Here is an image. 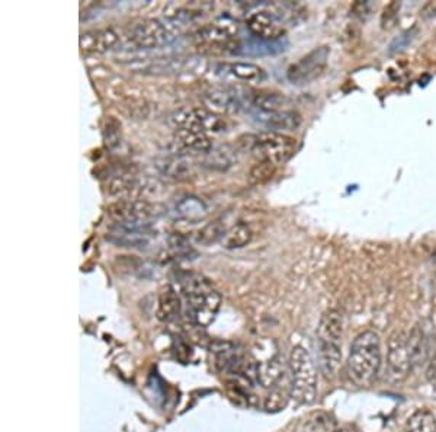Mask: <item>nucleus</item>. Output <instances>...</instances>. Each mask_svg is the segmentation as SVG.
<instances>
[{
  "label": "nucleus",
  "mask_w": 436,
  "mask_h": 432,
  "mask_svg": "<svg viewBox=\"0 0 436 432\" xmlns=\"http://www.w3.org/2000/svg\"><path fill=\"white\" fill-rule=\"evenodd\" d=\"M407 347H409L413 368L419 365L422 361H425L427 354V345H426L425 332L420 326H415L412 332L407 335Z\"/></svg>",
  "instance_id": "b1692460"
},
{
  "label": "nucleus",
  "mask_w": 436,
  "mask_h": 432,
  "mask_svg": "<svg viewBox=\"0 0 436 432\" xmlns=\"http://www.w3.org/2000/svg\"><path fill=\"white\" fill-rule=\"evenodd\" d=\"M288 47V40L285 37L278 40H262L250 35L249 38L237 41L231 47V52L237 55L247 57H265L275 55L285 51Z\"/></svg>",
  "instance_id": "9b49d317"
},
{
  "label": "nucleus",
  "mask_w": 436,
  "mask_h": 432,
  "mask_svg": "<svg viewBox=\"0 0 436 432\" xmlns=\"http://www.w3.org/2000/svg\"><path fill=\"white\" fill-rule=\"evenodd\" d=\"M387 370L394 382H400L409 376L413 370L412 357L407 347V335L400 332L390 338L387 353Z\"/></svg>",
  "instance_id": "6e6552de"
},
{
  "label": "nucleus",
  "mask_w": 436,
  "mask_h": 432,
  "mask_svg": "<svg viewBox=\"0 0 436 432\" xmlns=\"http://www.w3.org/2000/svg\"><path fill=\"white\" fill-rule=\"evenodd\" d=\"M237 28L230 25V22H216L206 25L203 28L196 33L198 41L202 44H210V45H217V44H228L235 35V31Z\"/></svg>",
  "instance_id": "6ab92c4d"
},
{
  "label": "nucleus",
  "mask_w": 436,
  "mask_h": 432,
  "mask_svg": "<svg viewBox=\"0 0 436 432\" xmlns=\"http://www.w3.org/2000/svg\"><path fill=\"white\" fill-rule=\"evenodd\" d=\"M330 48L328 45L317 47L286 70V79L293 84H308L322 74L329 62Z\"/></svg>",
  "instance_id": "423d86ee"
},
{
  "label": "nucleus",
  "mask_w": 436,
  "mask_h": 432,
  "mask_svg": "<svg viewBox=\"0 0 436 432\" xmlns=\"http://www.w3.org/2000/svg\"><path fill=\"white\" fill-rule=\"evenodd\" d=\"M182 293L186 303V314L199 328L208 326L221 306V296L208 279L192 274L182 282Z\"/></svg>",
  "instance_id": "f03ea898"
},
{
  "label": "nucleus",
  "mask_w": 436,
  "mask_h": 432,
  "mask_svg": "<svg viewBox=\"0 0 436 432\" xmlns=\"http://www.w3.org/2000/svg\"><path fill=\"white\" fill-rule=\"evenodd\" d=\"M246 26L250 35L262 40H278L284 37V28L278 16L268 11H256L247 15Z\"/></svg>",
  "instance_id": "9d476101"
},
{
  "label": "nucleus",
  "mask_w": 436,
  "mask_h": 432,
  "mask_svg": "<svg viewBox=\"0 0 436 432\" xmlns=\"http://www.w3.org/2000/svg\"><path fill=\"white\" fill-rule=\"evenodd\" d=\"M225 72L231 76L237 77L239 80L243 82H260L265 79V72L262 67L253 63H245V62H237V63H230L223 66Z\"/></svg>",
  "instance_id": "5701e85b"
},
{
  "label": "nucleus",
  "mask_w": 436,
  "mask_h": 432,
  "mask_svg": "<svg viewBox=\"0 0 436 432\" xmlns=\"http://www.w3.org/2000/svg\"><path fill=\"white\" fill-rule=\"evenodd\" d=\"M333 432H361L359 429H357L355 426H351V425H346V426H340L337 429H335Z\"/></svg>",
  "instance_id": "c9c22d12"
},
{
  "label": "nucleus",
  "mask_w": 436,
  "mask_h": 432,
  "mask_svg": "<svg viewBox=\"0 0 436 432\" xmlns=\"http://www.w3.org/2000/svg\"><path fill=\"white\" fill-rule=\"evenodd\" d=\"M289 393L298 405H310L317 396V368L304 347H294L288 360Z\"/></svg>",
  "instance_id": "7ed1b4c3"
},
{
  "label": "nucleus",
  "mask_w": 436,
  "mask_h": 432,
  "mask_svg": "<svg viewBox=\"0 0 436 432\" xmlns=\"http://www.w3.org/2000/svg\"><path fill=\"white\" fill-rule=\"evenodd\" d=\"M120 37L112 28L92 30L80 35V48L84 52H106L118 44Z\"/></svg>",
  "instance_id": "2eb2a0df"
},
{
  "label": "nucleus",
  "mask_w": 436,
  "mask_h": 432,
  "mask_svg": "<svg viewBox=\"0 0 436 432\" xmlns=\"http://www.w3.org/2000/svg\"><path fill=\"white\" fill-rule=\"evenodd\" d=\"M177 214L182 218H188V220H195V218H201L207 214V207L206 204L202 203V201L196 196H185L181 201L177 203Z\"/></svg>",
  "instance_id": "a878e982"
},
{
  "label": "nucleus",
  "mask_w": 436,
  "mask_h": 432,
  "mask_svg": "<svg viewBox=\"0 0 436 432\" xmlns=\"http://www.w3.org/2000/svg\"><path fill=\"white\" fill-rule=\"evenodd\" d=\"M206 102L214 112H236L242 106V98L233 88H216L206 95Z\"/></svg>",
  "instance_id": "f3484780"
},
{
  "label": "nucleus",
  "mask_w": 436,
  "mask_h": 432,
  "mask_svg": "<svg viewBox=\"0 0 436 432\" xmlns=\"http://www.w3.org/2000/svg\"><path fill=\"white\" fill-rule=\"evenodd\" d=\"M104 137H105V144L109 149L116 148L121 143V124L113 117H109L105 121Z\"/></svg>",
  "instance_id": "c85d7f7f"
},
{
  "label": "nucleus",
  "mask_w": 436,
  "mask_h": 432,
  "mask_svg": "<svg viewBox=\"0 0 436 432\" xmlns=\"http://www.w3.org/2000/svg\"><path fill=\"white\" fill-rule=\"evenodd\" d=\"M174 143L186 153L208 155L213 150V143L208 134L194 128H177V131H174Z\"/></svg>",
  "instance_id": "4468645a"
},
{
  "label": "nucleus",
  "mask_w": 436,
  "mask_h": 432,
  "mask_svg": "<svg viewBox=\"0 0 436 432\" xmlns=\"http://www.w3.org/2000/svg\"><path fill=\"white\" fill-rule=\"evenodd\" d=\"M106 240L121 246V248H134V249H142L149 245V238L147 235H140V233H112L106 236Z\"/></svg>",
  "instance_id": "bb28decb"
},
{
  "label": "nucleus",
  "mask_w": 436,
  "mask_h": 432,
  "mask_svg": "<svg viewBox=\"0 0 436 432\" xmlns=\"http://www.w3.org/2000/svg\"><path fill=\"white\" fill-rule=\"evenodd\" d=\"M291 399V393H289V387L286 389H272V392L267 396L264 408L267 412H279L282 411L286 405L288 400Z\"/></svg>",
  "instance_id": "cd10ccee"
},
{
  "label": "nucleus",
  "mask_w": 436,
  "mask_h": 432,
  "mask_svg": "<svg viewBox=\"0 0 436 432\" xmlns=\"http://www.w3.org/2000/svg\"><path fill=\"white\" fill-rule=\"evenodd\" d=\"M169 246H170L172 252L174 255H178V256H185V255H189V253L194 252L188 239L182 235H178V233H174L169 238Z\"/></svg>",
  "instance_id": "2f4dec72"
},
{
  "label": "nucleus",
  "mask_w": 436,
  "mask_h": 432,
  "mask_svg": "<svg viewBox=\"0 0 436 432\" xmlns=\"http://www.w3.org/2000/svg\"><path fill=\"white\" fill-rule=\"evenodd\" d=\"M383 353L380 335L374 331L361 332L352 342L346 360V372L358 387H369L381 368Z\"/></svg>",
  "instance_id": "f257e3e1"
},
{
  "label": "nucleus",
  "mask_w": 436,
  "mask_h": 432,
  "mask_svg": "<svg viewBox=\"0 0 436 432\" xmlns=\"http://www.w3.org/2000/svg\"><path fill=\"white\" fill-rule=\"evenodd\" d=\"M127 43L134 50H155L169 45L173 37L167 31V28L153 18L138 19L127 28L125 33Z\"/></svg>",
  "instance_id": "39448f33"
},
{
  "label": "nucleus",
  "mask_w": 436,
  "mask_h": 432,
  "mask_svg": "<svg viewBox=\"0 0 436 432\" xmlns=\"http://www.w3.org/2000/svg\"><path fill=\"white\" fill-rule=\"evenodd\" d=\"M177 128H194L206 134H223L227 131V123L218 113L206 108L179 111L173 117Z\"/></svg>",
  "instance_id": "0eeeda50"
},
{
  "label": "nucleus",
  "mask_w": 436,
  "mask_h": 432,
  "mask_svg": "<svg viewBox=\"0 0 436 432\" xmlns=\"http://www.w3.org/2000/svg\"><path fill=\"white\" fill-rule=\"evenodd\" d=\"M253 232L246 223H237L231 226L221 239V245L225 249H240L252 242Z\"/></svg>",
  "instance_id": "4be33fe9"
},
{
  "label": "nucleus",
  "mask_w": 436,
  "mask_h": 432,
  "mask_svg": "<svg viewBox=\"0 0 436 432\" xmlns=\"http://www.w3.org/2000/svg\"><path fill=\"white\" fill-rule=\"evenodd\" d=\"M182 303L179 294L173 287H166L159 296L157 301V319L162 322H172L179 316Z\"/></svg>",
  "instance_id": "aec40b11"
},
{
  "label": "nucleus",
  "mask_w": 436,
  "mask_h": 432,
  "mask_svg": "<svg viewBox=\"0 0 436 432\" xmlns=\"http://www.w3.org/2000/svg\"><path fill=\"white\" fill-rule=\"evenodd\" d=\"M253 118L269 128V131H291L300 127L301 124V115L294 109H285V111H275V112H260L252 111Z\"/></svg>",
  "instance_id": "f8f14e48"
},
{
  "label": "nucleus",
  "mask_w": 436,
  "mask_h": 432,
  "mask_svg": "<svg viewBox=\"0 0 436 432\" xmlns=\"http://www.w3.org/2000/svg\"><path fill=\"white\" fill-rule=\"evenodd\" d=\"M406 432H436V416L429 409H419L406 422Z\"/></svg>",
  "instance_id": "393cba45"
},
{
  "label": "nucleus",
  "mask_w": 436,
  "mask_h": 432,
  "mask_svg": "<svg viewBox=\"0 0 436 432\" xmlns=\"http://www.w3.org/2000/svg\"><path fill=\"white\" fill-rule=\"evenodd\" d=\"M343 314L339 310L330 309L323 313L317 328L318 343L342 345L343 338Z\"/></svg>",
  "instance_id": "ddd939ff"
},
{
  "label": "nucleus",
  "mask_w": 436,
  "mask_h": 432,
  "mask_svg": "<svg viewBox=\"0 0 436 432\" xmlns=\"http://www.w3.org/2000/svg\"><path fill=\"white\" fill-rule=\"evenodd\" d=\"M286 365L281 355L256 364V382L264 389H275L284 380Z\"/></svg>",
  "instance_id": "dca6fc26"
},
{
  "label": "nucleus",
  "mask_w": 436,
  "mask_h": 432,
  "mask_svg": "<svg viewBox=\"0 0 436 432\" xmlns=\"http://www.w3.org/2000/svg\"><path fill=\"white\" fill-rule=\"evenodd\" d=\"M225 233V230L223 228V226L220 224V221H214L207 224L203 228H201L198 232V242L201 243H211L216 240H221L223 236Z\"/></svg>",
  "instance_id": "c756f323"
},
{
  "label": "nucleus",
  "mask_w": 436,
  "mask_h": 432,
  "mask_svg": "<svg viewBox=\"0 0 436 432\" xmlns=\"http://www.w3.org/2000/svg\"><path fill=\"white\" fill-rule=\"evenodd\" d=\"M318 365L326 379H333L342 365V345L318 343Z\"/></svg>",
  "instance_id": "a211bd4d"
},
{
  "label": "nucleus",
  "mask_w": 436,
  "mask_h": 432,
  "mask_svg": "<svg viewBox=\"0 0 436 432\" xmlns=\"http://www.w3.org/2000/svg\"><path fill=\"white\" fill-rule=\"evenodd\" d=\"M427 379L432 383H436V354L433 355L432 361L429 362V368H427Z\"/></svg>",
  "instance_id": "f704fd0d"
},
{
  "label": "nucleus",
  "mask_w": 436,
  "mask_h": 432,
  "mask_svg": "<svg viewBox=\"0 0 436 432\" xmlns=\"http://www.w3.org/2000/svg\"><path fill=\"white\" fill-rule=\"evenodd\" d=\"M274 172H275V166L274 165L265 163V162H259L250 170V181L255 182V184L264 182V181L272 178Z\"/></svg>",
  "instance_id": "7c9ffc66"
},
{
  "label": "nucleus",
  "mask_w": 436,
  "mask_h": 432,
  "mask_svg": "<svg viewBox=\"0 0 436 432\" xmlns=\"http://www.w3.org/2000/svg\"><path fill=\"white\" fill-rule=\"evenodd\" d=\"M188 170H189V165L182 157H173V159L167 160L166 165H164V172L173 178L185 175Z\"/></svg>",
  "instance_id": "473e14b6"
},
{
  "label": "nucleus",
  "mask_w": 436,
  "mask_h": 432,
  "mask_svg": "<svg viewBox=\"0 0 436 432\" xmlns=\"http://www.w3.org/2000/svg\"><path fill=\"white\" fill-rule=\"evenodd\" d=\"M297 140L291 135L276 131L259 133L252 138L250 152L259 160L274 166L284 165L294 156Z\"/></svg>",
  "instance_id": "20e7f679"
},
{
  "label": "nucleus",
  "mask_w": 436,
  "mask_h": 432,
  "mask_svg": "<svg viewBox=\"0 0 436 432\" xmlns=\"http://www.w3.org/2000/svg\"><path fill=\"white\" fill-rule=\"evenodd\" d=\"M329 431H330V422L322 414L315 415L314 419H311V422L308 423V428H307V432H329Z\"/></svg>",
  "instance_id": "72a5a7b5"
},
{
  "label": "nucleus",
  "mask_w": 436,
  "mask_h": 432,
  "mask_svg": "<svg viewBox=\"0 0 436 432\" xmlns=\"http://www.w3.org/2000/svg\"><path fill=\"white\" fill-rule=\"evenodd\" d=\"M289 99L284 94L276 92H259L252 99V111L275 112L289 109Z\"/></svg>",
  "instance_id": "412c9836"
},
{
  "label": "nucleus",
  "mask_w": 436,
  "mask_h": 432,
  "mask_svg": "<svg viewBox=\"0 0 436 432\" xmlns=\"http://www.w3.org/2000/svg\"><path fill=\"white\" fill-rule=\"evenodd\" d=\"M108 216L115 223H133V221H147L156 216V207L147 201L124 198L112 203L106 209Z\"/></svg>",
  "instance_id": "1a4fd4ad"
}]
</instances>
